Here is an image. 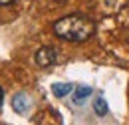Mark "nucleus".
I'll list each match as a JSON object with an SVG mask.
<instances>
[{"instance_id": "nucleus-1", "label": "nucleus", "mask_w": 129, "mask_h": 125, "mask_svg": "<svg viewBox=\"0 0 129 125\" xmlns=\"http://www.w3.org/2000/svg\"><path fill=\"white\" fill-rule=\"evenodd\" d=\"M54 32L66 42H85L93 36L95 22L85 14H70L54 24Z\"/></svg>"}, {"instance_id": "nucleus-2", "label": "nucleus", "mask_w": 129, "mask_h": 125, "mask_svg": "<svg viewBox=\"0 0 129 125\" xmlns=\"http://www.w3.org/2000/svg\"><path fill=\"white\" fill-rule=\"evenodd\" d=\"M34 58H36V64L40 68H50L58 60V50L52 48V46H42V48H38V52H36Z\"/></svg>"}, {"instance_id": "nucleus-3", "label": "nucleus", "mask_w": 129, "mask_h": 125, "mask_svg": "<svg viewBox=\"0 0 129 125\" xmlns=\"http://www.w3.org/2000/svg\"><path fill=\"white\" fill-rule=\"evenodd\" d=\"M52 91L56 97H64L72 91V83H54V87H52Z\"/></svg>"}, {"instance_id": "nucleus-4", "label": "nucleus", "mask_w": 129, "mask_h": 125, "mask_svg": "<svg viewBox=\"0 0 129 125\" xmlns=\"http://www.w3.org/2000/svg\"><path fill=\"white\" fill-rule=\"evenodd\" d=\"M93 109H95L97 115H105V113H107V103H105V99H103L101 95L93 99Z\"/></svg>"}, {"instance_id": "nucleus-5", "label": "nucleus", "mask_w": 129, "mask_h": 125, "mask_svg": "<svg viewBox=\"0 0 129 125\" xmlns=\"http://www.w3.org/2000/svg\"><path fill=\"white\" fill-rule=\"evenodd\" d=\"M89 91H91V89H89L87 85H80V87L76 89V103H81V101L89 95Z\"/></svg>"}, {"instance_id": "nucleus-6", "label": "nucleus", "mask_w": 129, "mask_h": 125, "mask_svg": "<svg viewBox=\"0 0 129 125\" xmlns=\"http://www.w3.org/2000/svg\"><path fill=\"white\" fill-rule=\"evenodd\" d=\"M24 99H26V97H24L22 93H18L16 97L12 99V105H14L16 111H24V107H26V101H24Z\"/></svg>"}, {"instance_id": "nucleus-7", "label": "nucleus", "mask_w": 129, "mask_h": 125, "mask_svg": "<svg viewBox=\"0 0 129 125\" xmlns=\"http://www.w3.org/2000/svg\"><path fill=\"white\" fill-rule=\"evenodd\" d=\"M14 0H0V6H8V4H12Z\"/></svg>"}, {"instance_id": "nucleus-8", "label": "nucleus", "mask_w": 129, "mask_h": 125, "mask_svg": "<svg viewBox=\"0 0 129 125\" xmlns=\"http://www.w3.org/2000/svg\"><path fill=\"white\" fill-rule=\"evenodd\" d=\"M125 40H127V44H129V26L125 28Z\"/></svg>"}, {"instance_id": "nucleus-9", "label": "nucleus", "mask_w": 129, "mask_h": 125, "mask_svg": "<svg viewBox=\"0 0 129 125\" xmlns=\"http://www.w3.org/2000/svg\"><path fill=\"white\" fill-rule=\"evenodd\" d=\"M2 97H4V95H2V87H0V103H2Z\"/></svg>"}, {"instance_id": "nucleus-10", "label": "nucleus", "mask_w": 129, "mask_h": 125, "mask_svg": "<svg viewBox=\"0 0 129 125\" xmlns=\"http://www.w3.org/2000/svg\"><path fill=\"white\" fill-rule=\"evenodd\" d=\"M56 2H62V0H56Z\"/></svg>"}]
</instances>
